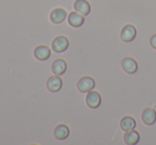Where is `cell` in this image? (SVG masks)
<instances>
[{
  "instance_id": "6da1fadb",
  "label": "cell",
  "mask_w": 156,
  "mask_h": 145,
  "mask_svg": "<svg viewBox=\"0 0 156 145\" xmlns=\"http://www.w3.org/2000/svg\"><path fill=\"white\" fill-rule=\"evenodd\" d=\"M69 46V42L67 37L63 36V35H59V36L55 37V40L51 43V49L57 54H61L67 50Z\"/></svg>"
},
{
  "instance_id": "7a4b0ae2",
  "label": "cell",
  "mask_w": 156,
  "mask_h": 145,
  "mask_svg": "<svg viewBox=\"0 0 156 145\" xmlns=\"http://www.w3.org/2000/svg\"><path fill=\"white\" fill-rule=\"evenodd\" d=\"M95 87V80L90 76H85L80 78L77 82V89L81 93H88L92 91Z\"/></svg>"
},
{
  "instance_id": "3957f363",
  "label": "cell",
  "mask_w": 156,
  "mask_h": 145,
  "mask_svg": "<svg viewBox=\"0 0 156 145\" xmlns=\"http://www.w3.org/2000/svg\"><path fill=\"white\" fill-rule=\"evenodd\" d=\"M86 102H87V106L91 109H96L101 106V102H102V97H101L100 93L95 91H90L88 92L87 96H86Z\"/></svg>"
},
{
  "instance_id": "277c9868",
  "label": "cell",
  "mask_w": 156,
  "mask_h": 145,
  "mask_svg": "<svg viewBox=\"0 0 156 145\" xmlns=\"http://www.w3.org/2000/svg\"><path fill=\"white\" fill-rule=\"evenodd\" d=\"M137 34V30L133 25H126L123 27L121 31V39L122 41L126 42V43H129V42L134 41L135 37Z\"/></svg>"
},
{
  "instance_id": "5b68a950",
  "label": "cell",
  "mask_w": 156,
  "mask_h": 145,
  "mask_svg": "<svg viewBox=\"0 0 156 145\" xmlns=\"http://www.w3.org/2000/svg\"><path fill=\"white\" fill-rule=\"evenodd\" d=\"M62 85H63L62 79L58 75L49 77L47 80V89L51 93H57V92L60 91L61 88H62Z\"/></svg>"
},
{
  "instance_id": "8992f818",
  "label": "cell",
  "mask_w": 156,
  "mask_h": 145,
  "mask_svg": "<svg viewBox=\"0 0 156 145\" xmlns=\"http://www.w3.org/2000/svg\"><path fill=\"white\" fill-rule=\"evenodd\" d=\"M66 11L62 8H57V9L52 10L50 12V22L52 24H56V25H59V24H62L63 22L65 20L66 18Z\"/></svg>"
},
{
  "instance_id": "52a82bcc",
  "label": "cell",
  "mask_w": 156,
  "mask_h": 145,
  "mask_svg": "<svg viewBox=\"0 0 156 145\" xmlns=\"http://www.w3.org/2000/svg\"><path fill=\"white\" fill-rule=\"evenodd\" d=\"M33 54H34V58L37 59L39 61H46L50 58L51 52H50V48L48 46L40 45L37 47H35Z\"/></svg>"
},
{
  "instance_id": "ba28073f",
  "label": "cell",
  "mask_w": 156,
  "mask_h": 145,
  "mask_svg": "<svg viewBox=\"0 0 156 145\" xmlns=\"http://www.w3.org/2000/svg\"><path fill=\"white\" fill-rule=\"evenodd\" d=\"M122 68L124 69V71H126L127 74H135L138 71V63L136 62V60L133 58H124L122 60Z\"/></svg>"
},
{
  "instance_id": "9c48e42d",
  "label": "cell",
  "mask_w": 156,
  "mask_h": 145,
  "mask_svg": "<svg viewBox=\"0 0 156 145\" xmlns=\"http://www.w3.org/2000/svg\"><path fill=\"white\" fill-rule=\"evenodd\" d=\"M141 119L142 122L147 126H151L153 124H155L156 122V111L154 108H145L142 111V114H141Z\"/></svg>"
},
{
  "instance_id": "30bf717a",
  "label": "cell",
  "mask_w": 156,
  "mask_h": 145,
  "mask_svg": "<svg viewBox=\"0 0 156 145\" xmlns=\"http://www.w3.org/2000/svg\"><path fill=\"white\" fill-rule=\"evenodd\" d=\"M67 22H69V26L73 27V28H79L85 22V17H83V15H81L80 13H78L76 11L71 12L69 14V17H67Z\"/></svg>"
},
{
  "instance_id": "8fae6325",
  "label": "cell",
  "mask_w": 156,
  "mask_h": 145,
  "mask_svg": "<svg viewBox=\"0 0 156 145\" xmlns=\"http://www.w3.org/2000/svg\"><path fill=\"white\" fill-rule=\"evenodd\" d=\"M74 9L76 12L86 16L91 12V5L87 0H76L74 2Z\"/></svg>"
},
{
  "instance_id": "7c38bea8",
  "label": "cell",
  "mask_w": 156,
  "mask_h": 145,
  "mask_svg": "<svg viewBox=\"0 0 156 145\" xmlns=\"http://www.w3.org/2000/svg\"><path fill=\"white\" fill-rule=\"evenodd\" d=\"M66 67H67V64L64 60L62 59H57L51 65V71L55 75H58V76H61L65 73L66 71Z\"/></svg>"
},
{
  "instance_id": "4fadbf2b",
  "label": "cell",
  "mask_w": 156,
  "mask_h": 145,
  "mask_svg": "<svg viewBox=\"0 0 156 145\" xmlns=\"http://www.w3.org/2000/svg\"><path fill=\"white\" fill-rule=\"evenodd\" d=\"M54 136L57 140H65L69 136V128L64 124H60L55 128Z\"/></svg>"
},
{
  "instance_id": "5bb4252c",
  "label": "cell",
  "mask_w": 156,
  "mask_h": 145,
  "mask_svg": "<svg viewBox=\"0 0 156 145\" xmlns=\"http://www.w3.org/2000/svg\"><path fill=\"white\" fill-rule=\"evenodd\" d=\"M140 140V134L135 129L126 131L124 134V142L127 145H136Z\"/></svg>"
},
{
  "instance_id": "9a60e30c",
  "label": "cell",
  "mask_w": 156,
  "mask_h": 145,
  "mask_svg": "<svg viewBox=\"0 0 156 145\" xmlns=\"http://www.w3.org/2000/svg\"><path fill=\"white\" fill-rule=\"evenodd\" d=\"M120 126H121L122 130H124V131H129V130L135 129L136 121L132 116H124L120 122Z\"/></svg>"
},
{
  "instance_id": "2e32d148",
  "label": "cell",
  "mask_w": 156,
  "mask_h": 145,
  "mask_svg": "<svg viewBox=\"0 0 156 145\" xmlns=\"http://www.w3.org/2000/svg\"><path fill=\"white\" fill-rule=\"evenodd\" d=\"M150 43H151V46L154 48V49H156V34H154L153 36L151 37V41H150Z\"/></svg>"
}]
</instances>
